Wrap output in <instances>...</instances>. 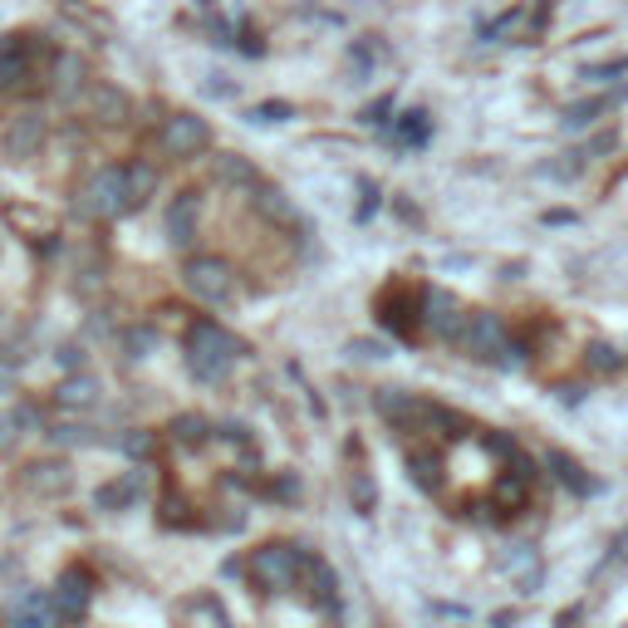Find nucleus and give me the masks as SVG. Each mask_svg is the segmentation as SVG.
<instances>
[{
  "mask_svg": "<svg viewBox=\"0 0 628 628\" xmlns=\"http://www.w3.org/2000/svg\"><path fill=\"white\" fill-rule=\"evenodd\" d=\"M89 109H93V119H99V123H113V128L133 119V99L119 89V83H103V79L89 83Z\"/></svg>",
  "mask_w": 628,
  "mask_h": 628,
  "instance_id": "obj_11",
  "label": "nucleus"
},
{
  "mask_svg": "<svg viewBox=\"0 0 628 628\" xmlns=\"http://www.w3.org/2000/svg\"><path fill=\"white\" fill-rule=\"evenodd\" d=\"M300 564H305V554L290 550V546H260L250 554V574H256V584L266 594H285L290 584H295Z\"/></svg>",
  "mask_w": 628,
  "mask_h": 628,
  "instance_id": "obj_4",
  "label": "nucleus"
},
{
  "mask_svg": "<svg viewBox=\"0 0 628 628\" xmlns=\"http://www.w3.org/2000/svg\"><path fill=\"white\" fill-rule=\"evenodd\" d=\"M407 476H413L423 491H437V457L433 452H413L407 457Z\"/></svg>",
  "mask_w": 628,
  "mask_h": 628,
  "instance_id": "obj_27",
  "label": "nucleus"
},
{
  "mask_svg": "<svg viewBox=\"0 0 628 628\" xmlns=\"http://www.w3.org/2000/svg\"><path fill=\"white\" fill-rule=\"evenodd\" d=\"M123 452H128V457H148L153 452V437L148 433H128V437H123Z\"/></svg>",
  "mask_w": 628,
  "mask_h": 628,
  "instance_id": "obj_34",
  "label": "nucleus"
},
{
  "mask_svg": "<svg viewBox=\"0 0 628 628\" xmlns=\"http://www.w3.org/2000/svg\"><path fill=\"white\" fill-rule=\"evenodd\" d=\"M250 206H256V216H266V222H276V226H290V222H295V202H290L280 187L256 182V187H250Z\"/></svg>",
  "mask_w": 628,
  "mask_h": 628,
  "instance_id": "obj_16",
  "label": "nucleus"
},
{
  "mask_svg": "<svg viewBox=\"0 0 628 628\" xmlns=\"http://www.w3.org/2000/svg\"><path fill=\"white\" fill-rule=\"evenodd\" d=\"M65 619H59L55 609V594L45 590H20L15 599H10V628H59Z\"/></svg>",
  "mask_w": 628,
  "mask_h": 628,
  "instance_id": "obj_8",
  "label": "nucleus"
},
{
  "mask_svg": "<svg viewBox=\"0 0 628 628\" xmlns=\"http://www.w3.org/2000/svg\"><path fill=\"white\" fill-rule=\"evenodd\" d=\"M25 486L35 491V496H65L69 486H75V471H69V462H30L25 467Z\"/></svg>",
  "mask_w": 628,
  "mask_h": 628,
  "instance_id": "obj_14",
  "label": "nucleus"
},
{
  "mask_svg": "<svg viewBox=\"0 0 628 628\" xmlns=\"http://www.w3.org/2000/svg\"><path fill=\"white\" fill-rule=\"evenodd\" d=\"M300 574H305V584L314 590V599H319V604H334V599H339V574H334L329 564L319 560V554H305Z\"/></svg>",
  "mask_w": 628,
  "mask_h": 628,
  "instance_id": "obj_21",
  "label": "nucleus"
},
{
  "mask_svg": "<svg viewBox=\"0 0 628 628\" xmlns=\"http://www.w3.org/2000/svg\"><path fill=\"white\" fill-rule=\"evenodd\" d=\"M212 172H216V182H226V187H256V162L240 153H216Z\"/></svg>",
  "mask_w": 628,
  "mask_h": 628,
  "instance_id": "obj_22",
  "label": "nucleus"
},
{
  "mask_svg": "<svg viewBox=\"0 0 628 628\" xmlns=\"http://www.w3.org/2000/svg\"><path fill=\"white\" fill-rule=\"evenodd\" d=\"M128 172V192H133V206H143L153 197V187H157V167L153 162H133V167H123Z\"/></svg>",
  "mask_w": 628,
  "mask_h": 628,
  "instance_id": "obj_25",
  "label": "nucleus"
},
{
  "mask_svg": "<svg viewBox=\"0 0 628 628\" xmlns=\"http://www.w3.org/2000/svg\"><path fill=\"white\" fill-rule=\"evenodd\" d=\"M197 216H202V197L177 192V202L167 206V240H172V246H192L197 240Z\"/></svg>",
  "mask_w": 628,
  "mask_h": 628,
  "instance_id": "obj_12",
  "label": "nucleus"
},
{
  "mask_svg": "<svg viewBox=\"0 0 628 628\" xmlns=\"http://www.w3.org/2000/svg\"><path fill=\"white\" fill-rule=\"evenodd\" d=\"M30 75V59H25V45L15 35H0V93L15 89L20 79Z\"/></svg>",
  "mask_w": 628,
  "mask_h": 628,
  "instance_id": "obj_18",
  "label": "nucleus"
},
{
  "mask_svg": "<svg viewBox=\"0 0 628 628\" xmlns=\"http://www.w3.org/2000/svg\"><path fill=\"white\" fill-rule=\"evenodd\" d=\"M40 143H45V119H40V113H20V119L5 128V153L10 157H35Z\"/></svg>",
  "mask_w": 628,
  "mask_h": 628,
  "instance_id": "obj_15",
  "label": "nucleus"
},
{
  "mask_svg": "<svg viewBox=\"0 0 628 628\" xmlns=\"http://www.w3.org/2000/svg\"><path fill=\"white\" fill-rule=\"evenodd\" d=\"M389 109H393V99L369 103V109H363V123H389Z\"/></svg>",
  "mask_w": 628,
  "mask_h": 628,
  "instance_id": "obj_37",
  "label": "nucleus"
},
{
  "mask_svg": "<svg viewBox=\"0 0 628 628\" xmlns=\"http://www.w3.org/2000/svg\"><path fill=\"white\" fill-rule=\"evenodd\" d=\"M157 143H162L167 157L187 162V157H202L212 148V128H206V119H197V113H172V119L162 123V133H157Z\"/></svg>",
  "mask_w": 628,
  "mask_h": 628,
  "instance_id": "obj_5",
  "label": "nucleus"
},
{
  "mask_svg": "<svg viewBox=\"0 0 628 628\" xmlns=\"http://www.w3.org/2000/svg\"><path fill=\"white\" fill-rule=\"evenodd\" d=\"M457 344H462L467 359H496V354H506V329H501V319L491 310H471L462 319V329H457Z\"/></svg>",
  "mask_w": 628,
  "mask_h": 628,
  "instance_id": "obj_6",
  "label": "nucleus"
},
{
  "mask_svg": "<svg viewBox=\"0 0 628 628\" xmlns=\"http://www.w3.org/2000/svg\"><path fill=\"white\" fill-rule=\"evenodd\" d=\"M462 319H467L462 305H457L447 290H427V295H423V324H427L433 334H442V339H457Z\"/></svg>",
  "mask_w": 628,
  "mask_h": 628,
  "instance_id": "obj_10",
  "label": "nucleus"
},
{
  "mask_svg": "<svg viewBox=\"0 0 628 628\" xmlns=\"http://www.w3.org/2000/svg\"><path fill=\"white\" fill-rule=\"evenodd\" d=\"M546 462H550V471H554V476H560V481H564V486H570V491H574V496H594V481H590V476H584V467H580V462H574V457H564V452H550V457H546Z\"/></svg>",
  "mask_w": 628,
  "mask_h": 628,
  "instance_id": "obj_24",
  "label": "nucleus"
},
{
  "mask_svg": "<svg viewBox=\"0 0 628 628\" xmlns=\"http://www.w3.org/2000/svg\"><path fill=\"white\" fill-rule=\"evenodd\" d=\"M10 442V433H5V423H0V447H5Z\"/></svg>",
  "mask_w": 628,
  "mask_h": 628,
  "instance_id": "obj_42",
  "label": "nucleus"
},
{
  "mask_svg": "<svg viewBox=\"0 0 628 628\" xmlns=\"http://www.w3.org/2000/svg\"><path fill=\"white\" fill-rule=\"evenodd\" d=\"M83 212L99 222H119L123 212H133V192H128V172L123 167H99L83 182Z\"/></svg>",
  "mask_w": 628,
  "mask_h": 628,
  "instance_id": "obj_2",
  "label": "nucleus"
},
{
  "mask_svg": "<svg viewBox=\"0 0 628 628\" xmlns=\"http://www.w3.org/2000/svg\"><path fill=\"white\" fill-rule=\"evenodd\" d=\"M182 285L192 290L197 300H206V305H226V300L236 295L232 266L216 260V256H187L182 260Z\"/></svg>",
  "mask_w": 628,
  "mask_h": 628,
  "instance_id": "obj_3",
  "label": "nucleus"
},
{
  "mask_svg": "<svg viewBox=\"0 0 628 628\" xmlns=\"http://www.w3.org/2000/svg\"><path fill=\"white\" fill-rule=\"evenodd\" d=\"M403 138H427V113H403Z\"/></svg>",
  "mask_w": 628,
  "mask_h": 628,
  "instance_id": "obj_33",
  "label": "nucleus"
},
{
  "mask_svg": "<svg viewBox=\"0 0 628 628\" xmlns=\"http://www.w3.org/2000/svg\"><path fill=\"white\" fill-rule=\"evenodd\" d=\"M604 113V99H584V103H570L564 109V128H590L594 119Z\"/></svg>",
  "mask_w": 628,
  "mask_h": 628,
  "instance_id": "obj_29",
  "label": "nucleus"
},
{
  "mask_svg": "<svg viewBox=\"0 0 628 628\" xmlns=\"http://www.w3.org/2000/svg\"><path fill=\"white\" fill-rule=\"evenodd\" d=\"M167 433H172L177 447H202V442H212V437H216V427L206 423L202 413H182V417H172V427H167Z\"/></svg>",
  "mask_w": 628,
  "mask_h": 628,
  "instance_id": "obj_23",
  "label": "nucleus"
},
{
  "mask_svg": "<svg viewBox=\"0 0 628 628\" xmlns=\"http://www.w3.org/2000/svg\"><path fill=\"white\" fill-rule=\"evenodd\" d=\"M236 359H240V344L216 319H197L192 329H187V369H192V379L226 383Z\"/></svg>",
  "mask_w": 628,
  "mask_h": 628,
  "instance_id": "obj_1",
  "label": "nucleus"
},
{
  "mask_svg": "<svg viewBox=\"0 0 628 628\" xmlns=\"http://www.w3.org/2000/svg\"><path fill=\"white\" fill-rule=\"evenodd\" d=\"M501 574H506L520 594H536L540 580H546V564H540L536 546H511L506 554H501Z\"/></svg>",
  "mask_w": 628,
  "mask_h": 628,
  "instance_id": "obj_9",
  "label": "nucleus"
},
{
  "mask_svg": "<svg viewBox=\"0 0 628 628\" xmlns=\"http://www.w3.org/2000/svg\"><path fill=\"white\" fill-rule=\"evenodd\" d=\"M349 501H354L359 516H373V506H379V486H373V476L354 471V476H349Z\"/></svg>",
  "mask_w": 628,
  "mask_h": 628,
  "instance_id": "obj_26",
  "label": "nucleus"
},
{
  "mask_svg": "<svg viewBox=\"0 0 628 628\" xmlns=\"http://www.w3.org/2000/svg\"><path fill=\"white\" fill-rule=\"evenodd\" d=\"M49 437H55L59 447H83V442H93V427H83V423H59V427H49Z\"/></svg>",
  "mask_w": 628,
  "mask_h": 628,
  "instance_id": "obj_30",
  "label": "nucleus"
},
{
  "mask_svg": "<svg viewBox=\"0 0 628 628\" xmlns=\"http://www.w3.org/2000/svg\"><path fill=\"white\" fill-rule=\"evenodd\" d=\"M285 119H295V109H290L285 99H266L250 109V123H266V128H276V123H285Z\"/></svg>",
  "mask_w": 628,
  "mask_h": 628,
  "instance_id": "obj_28",
  "label": "nucleus"
},
{
  "mask_svg": "<svg viewBox=\"0 0 628 628\" xmlns=\"http://www.w3.org/2000/svg\"><path fill=\"white\" fill-rule=\"evenodd\" d=\"M300 496V476H280L276 481V501H295Z\"/></svg>",
  "mask_w": 628,
  "mask_h": 628,
  "instance_id": "obj_38",
  "label": "nucleus"
},
{
  "mask_svg": "<svg viewBox=\"0 0 628 628\" xmlns=\"http://www.w3.org/2000/svg\"><path fill=\"white\" fill-rule=\"evenodd\" d=\"M206 93H216V99H232V93H236V83L226 79V75H216L212 83H206Z\"/></svg>",
  "mask_w": 628,
  "mask_h": 628,
  "instance_id": "obj_39",
  "label": "nucleus"
},
{
  "mask_svg": "<svg viewBox=\"0 0 628 628\" xmlns=\"http://www.w3.org/2000/svg\"><path fill=\"white\" fill-rule=\"evenodd\" d=\"M49 89H55L59 103L79 99V93L89 89V59L75 55V49H65V55L55 59V79H49Z\"/></svg>",
  "mask_w": 628,
  "mask_h": 628,
  "instance_id": "obj_13",
  "label": "nucleus"
},
{
  "mask_svg": "<svg viewBox=\"0 0 628 628\" xmlns=\"http://www.w3.org/2000/svg\"><path fill=\"white\" fill-rule=\"evenodd\" d=\"M590 363H594V369H619V349H614V344H594V349H590Z\"/></svg>",
  "mask_w": 628,
  "mask_h": 628,
  "instance_id": "obj_32",
  "label": "nucleus"
},
{
  "mask_svg": "<svg viewBox=\"0 0 628 628\" xmlns=\"http://www.w3.org/2000/svg\"><path fill=\"white\" fill-rule=\"evenodd\" d=\"M153 344H157V334L148 329V324L128 334V354H133V359H148V349H153Z\"/></svg>",
  "mask_w": 628,
  "mask_h": 628,
  "instance_id": "obj_31",
  "label": "nucleus"
},
{
  "mask_svg": "<svg viewBox=\"0 0 628 628\" xmlns=\"http://www.w3.org/2000/svg\"><path fill=\"white\" fill-rule=\"evenodd\" d=\"M530 30H536V20H530V5H516V10H506L501 20H491L486 35L501 40V45H520V40H530Z\"/></svg>",
  "mask_w": 628,
  "mask_h": 628,
  "instance_id": "obj_19",
  "label": "nucleus"
},
{
  "mask_svg": "<svg viewBox=\"0 0 628 628\" xmlns=\"http://www.w3.org/2000/svg\"><path fill=\"white\" fill-rule=\"evenodd\" d=\"M614 75H628V59H614V65H590L584 79H614Z\"/></svg>",
  "mask_w": 628,
  "mask_h": 628,
  "instance_id": "obj_35",
  "label": "nucleus"
},
{
  "mask_svg": "<svg viewBox=\"0 0 628 628\" xmlns=\"http://www.w3.org/2000/svg\"><path fill=\"white\" fill-rule=\"evenodd\" d=\"M99 393H103V383L93 379V373H83V369L69 373V379L55 389L59 407H93V403H99Z\"/></svg>",
  "mask_w": 628,
  "mask_h": 628,
  "instance_id": "obj_17",
  "label": "nucleus"
},
{
  "mask_svg": "<svg viewBox=\"0 0 628 628\" xmlns=\"http://www.w3.org/2000/svg\"><path fill=\"white\" fill-rule=\"evenodd\" d=\"M491 624H496V628H511V624H516V614H496Z\"/></svg>",
  "mask_w": 628,
  "mask_h": 628,
  "instance_id": "obj_41",
  "label": "nucleus"
},
{
  "mask_svg": "<svg viewBox=\"0 0 628 628\" xmlns=\"http://www.w3.org/2000/svg\"><path fill=\"white\" fill-rule=\"evenodd\" d=\"M546 222H550V226H564V222H570V226H574V212H546Z\"/></svg>",
  "mask_w": 628,
  "mask_h": 628,
  "instance_id": "obj_40",
  "label": "nucleus"
},
{
  "mask_svg": "<svg viewBox=\"0 0 628 628\" xmlns=\"http://www.w3.org/2000/svg\"><path fill=\"white\" fill-rule=\"evenodd\" d=\"M354 359H383V344H369V339H354L349 344Z\"/></svg>",
  "mask_w": 628,
  "mask_h": 628,
  "instance_id": "obj_36",
  "label": "nucleus"
},
{
  "mask_svg": "<svg viewBox=\"0 0 628 628\" xmlns=\"http://www.w3.org/2000/svg\"><path fill=\"white\" fill-rule=\"evenodd\" d=\"M138 491H143V476H138V471H128L123 481H109V486L93 491V506H99V511H128Z\"/></svg>",
  "mask_w": 628,
  "mask_h": 628,
  "instance_id": "obj_20",
  "label": "nucleus"
},
{
  "mask_svg": "<svg viewBox=\"0 0 628 628\" xmlns=\"http://www.w3.org/2000/svg\"><path fill=\"white\" fill-rule=\"evenodd\" d=\"M89 599H93V574L83 570V564H69L65 574H59L55 584V609L65 624H79L83 614H89Z\"/></svg>",
  "mask_w": 628,
  "mask_h": 628,
  "instance_id": "obj_7",
  "label": "nucleus"
}]
</instances>
